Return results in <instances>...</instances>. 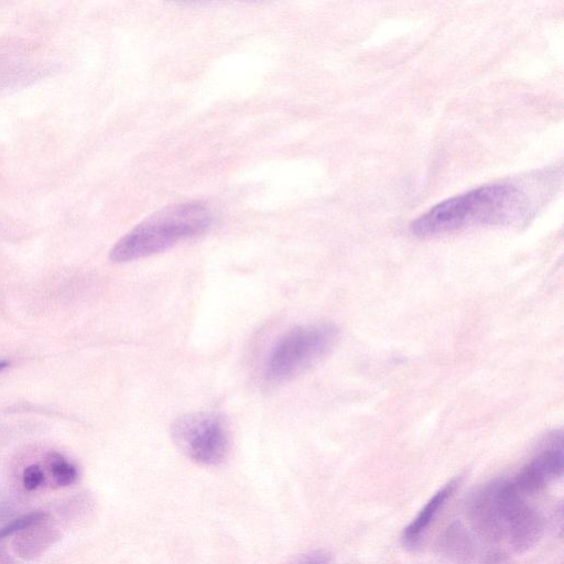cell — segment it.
Masks as SVG:
<instances>
[{"label":"cell","mask_w":564,"mask_h":564,"mask_svg":"<svg viewBox=\"0 0 564 564\" xmlns=\"http://www.w3.org/2000/svg\"><path fill=\"white\" fill-rule=\"evenodd\" d=\"M441 549L446 556L456 562H467L473 555L471 540L460 524H452L446 530Z\"/></svg>","instance_id":"cell-9"},{"label":"cell","mask_w":564,"mask_h":564,"mask_svg":"<svg viewBox=\"0 0 564 564\" xmlns=\"http://www.w3.org/2000/svg\"><path fill=\"white\" fill-rule=\"evenodd\" d=\"M22 481L26 490H34L44 481V474L37 465H30L23 471Z\"/></svg>","instance_id":"cell-12"},{"label":"cell","mask_w":564,"mask_h":564,"mask_svg":"<svg viewBox=\"0 0 564 564\" xmlns=\"http://www.w3.org/2000/svg\"><path fill=\"white\" fill-rule=\"evenodd\" d=\"M47 468L57 487H66L77 479V469L61 454L51 452L46 457Z\"/></svg>","instance_id":"cell-10"},{"label":"cell","mask_w":564,"mask_h":564,"mask_svg":"<svg viewBox=\"0 0 564 564\" xmlns=\"http://www.w3.org/2000/svg\"><path fill=\"white\" fill-rule=\"evenodd\" d=\"M46 519L19 532L14 539L15 552L25 558L40 555L58 539L57 532L45 524Z\"/></svg>","instance_id":"cell-8"},{"label":"cell","mask_w":564,"mask_h":564,"mask_svg":"<svg viewBox=\"0 0 564 564\" xmlns=\"http://www.w3.org/2000/svg\"><path fill=\"white\" fill-rule=\"evenodd\" d=\"M46 517L47 514L44 512L34 511L11 521L0 529V542L6 538L17 534L22 530L33 525L34 523L46 519Z\"/></svg>","instance_id":"cell-11"},{"label":"cell","mask_w":564,"mask_h":564,"mask_svg":"<svg viewBox=\"0 0 564 564\" xmlns=\"http://www.w3.org/2000/svg\"><path fill=\"white\" fill-rule=\"evenodd\" d=\"M0 564H13L11 558L9 557L8 554H2L0 552Z\"/></svg>","instance_id":"cell-14"},{"label":"cell","mask_w":564,"mask_h":564,"mask_svg":"<svg viewBox=\"0 0 564 564\" xmlns=\"http://www.w3.org/2000/svg\"><path fill=\"white\" fill-rule=\"evenodd\" d=\"M524 498L511 480L492 479L470 495L467 517L484 539L523 553L540 541L544 531L541 513Z\"/></svg>","instance_id":"cell-1"},{"label":"cell","mask_w":564,"mask_h":564,"mask_svg":"<svg viewBox=\"0 0 564 564\" xmlns=\"http://www.w3.org/2000/svg\"><path fill=\"white\" fill-rule=\"evenodd\" d=\"M7 366H8V362H7V361L0 360V370H2L3 368H6Z\"/></svg>","instance_id":"cell-15"},{"label":"cell","mask_w":564,"mask_h":564,"mask_svg":"<svg viewBox=\"0 0 564 564\" xmlns=\"http://www.w3.org/2000/svg\"><path fill=\"white\" fill-rule=\"evenodd\" d=\"M212 223L208 208L198 202L165 207L126 234L111 249L113 262H129L162 252L204 232Z\"/></svg>","instance_id":"cell-3"},{"label":"cell","mask_w":564,"mask_h":564,"mask_svg":"<svg viewBox=\"0 0 564 564\" xmlns=\"http://www.w3.org/2000/svg\"><path fill=\"white\" fill-rule=\"evenodd\" d=\"M329 554L325 551H314L305 554L293 564H328Z\"/></svg>","instance_id":"cell-13"},{"label":"cell","mask_w":564,"mask_h":564,"mask_svg":"<svg viewBox=\"0 0 564 564\" xmlns=\"http://www.w3.org/2000/svg\"><path fill=\"white\" fill-rule=\"evenodd\" d=\"M564 455L561 438L543 448L511 480L523 497L535 495L563 475Z\"/></svg>","instance_id":"cell-6"},{"label":"cell","mask_w":564,"mask_h":564,"mask_svg":"<svg viewBox=\"0 0 564 564\" xmlns=\"http://www.w3.org/2000/svg\"><path fill=\"white\" fill-rule=\"evenodd\" d=\"M172 437L188 458L202 465H218L229 452L227 426L214 413L199 412L178 417L172 425Z\"/></svg>","instance_id":"cell-5"},{"label":"cell","mask_w":564,"mask_h":564,"mask_svg":"<svg viewBox=\"0 0 564 564\" xmlns=\"http://www.w3.org/2000/svg\"><path fill=\"white\" fill-rule=\"evenodd\" d=\"M337 328L319 323L299 326L284 334L269 355L265 376L272 382H284L317 362L333 347Z\"/></svg>","instance_id":"cell-4"},{"label":"cell","mask_w":564,"mask_h":564,"mask_svg":"<svg viewBox=\"0 0 564 564\" xmlns=\"http://www.w3.org/2000/svg\"><path fill=\"white\" fill-rule=\"evenodd\" d=\"M529 210V197L519 186L495 183L443 200L416 218L410 228L415 236L429 237L473 225L518 221Z\"/></svg>","instance_id":"cell-2"},{"label":"cell","mask_w":564,"mask_h":564,"mask_svg":"<svg viewBox=\"0 0 564 564\" xmlns=\"http://www.w3.org/2000/svg\"><path fill=\"white\" fill-rule=\"evenodd\" d=\"M458 482V479L454 478L437 489L412 521L403 529L401 541L405 547L415 549L420 544L431 523L455 491Z\"/></svg>","instance_id":"cell-7"}]
</instances>
